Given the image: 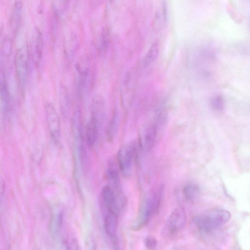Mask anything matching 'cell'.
<instances>
[{"instance_id": "8", "label": "cell", "mask_w": 250, "mask_h": 250, "mask_svg": "<svg viewBox=\"0 0 250 250\" xmlns=\"http://www.w3.org/2000/svg\"><path fill=\"white\" fill-rule=\"evenodd\" d=\"M186 222V214L182 208L174 209L171 213L166 224V230L172 235L180 231Z\"/></svg>"}, {"instance_id": "13", "label": "cell", "mask_w": 250, "mask_h": 250, "mask_svg": "<svg viewBox=\"0 0 250 250\" xmlns=\"http://www.w3.org/2000/svg\"><path fill=\"white\" fill-rule=\"evenodd\" d=\"M117 162L112 160L109 164L106 172L108 180L112 185V188L117 193L123 192L120 185V176L117 166Z\"/></svg>"}, {"instance_id": "4", "label": "cell", "mask_w": 250, "mask_h": 250, "mask_svg": "<svg viewBox=\"0 0 250 250\" xmlns=\"http://www.w3.org/2000/svg\"><path fill=\"white\" fill-rule=\"evenodd\" d=\"M30 50L25 45L17 52L15 65L17 79L19 87L23 92L26 88L29 72Z\"/></svg>"}, {"instance_id": "21", "label": "cell", "mask_w": 250, "mask_h": 250, "mask_svg": "<svg viewBox=\"0 0 250 250\" xmlns=\"http://www.w3.org/2000/svg\"><path fill=\"white\" fill-rule=\"evenodd\" d=\"M159 47L157 42L154 43L151 47L143 60L145 67L150 66L156 59L158 55Z\"/></svg>"}, {"instance_id": "11", "label": "cell", "mask_w": 250, "mask_h": 250, "mask_svg": "<svg viewBox=\"0 0 250 250\" xmlns=\"http://www.w3.org/2000/svg\"><path fill=\"white\" fill-rule=\"evenodd\" d=\"M157 135V125L156 123L151 125L144 131L140 140V146L145 151H151L154 147Z\"/></svg>"}, {"instance_id": "20", "label": "cell", "mask_w": 250, "mask_h": 250, "mask_svg": "<svg viewBox=\"0 0 250 250\" xmlns=\"http://www.w3.org/2000/svg\"><path fill=\"white\" fill-rule=\"evenodd\" d=\"M69 4V0H55L53 4L55 15L58 18L62 17L66 13Z\"/></svg>"}, {"instance_id": "10", "label": "cell", "mask_w": 250, "mask_h": 250, "mask_svg": "<svg viewBox=\"0 0 250 250\" xmlns=\"http://www.w3.org/2000/svg\"><path fill=\"white\" fill-rule=\"evenodd\" d=\"M43 40L40 30L35 28L31 39V52L34 62L38 66L41 62L43 54Z\"/></svg>"}, {"instance_id": "5", "label": "cell", "mask_w": 250, "mask_h": 250, "mask_svg": "<svg viewBox=\"0 0 250 250\" xmlns=\"http://www.w3.org/2000/svg\"><path fill=\"white\" fill-rule=\"evenodd\" d=\"M77 74V89L80 97H83L85 93L90 71V61L89 58L82 56L77 60L76 64Z\"/></svg>"}, {"instance_id": "19", "label": "cell", "mask_w": 250, "mask_h": 250, "mask_svg": "<svg viewBox=\"0 0 250 250\" xmlns=\"http://www.w3.org/2000/svg\"><path fill=\"white\" fill-rule=\"evenodd\" d=\"M60 105L62 115L67 116L70 110V97L67 90L64 86L60 90Z\"/></svg>"}, {"instance_id": "22", "label": "cell", "mask_w": 250, "mask_h": 250, "mask_svg": "<svg viewBox=\"0 0 250 250\" xmlns=\"http://www.w3.org/2000/svg\"><path fill=\"white\" fill-rule=\"evenodd\" d=\"M118 115L116 112H115L109 123L107 130V137L109 140H112L116 132L118 125Z\"/></svg>"}, {"instance_id": "3", "label": "cell", "mask_w": 250, "mask_h": 250, "mask_svg": "<svg viewBox=\"0 0 250 250\" xmlns=\"http://www.w3.org/2000/svg\"><path fill=\"white\" fill-rule=\"evenodd\" d=\"M137 149V143L131 142L123 145L117 153V162L119 169L125 177H129L132 175L134 161Z\"/></svg>"}, {"instance_id": "1", "label": "cell", "mask_w": 250, "mask_h": 250, "mask_svg": "<svg viewBox=\"0 0 250 250\" xmlns=\"http://www.w3.org/2000/svg\"><path fill=\"white\" fill-rule=\"evenodd\" d=\"M230 218V213L226 210H212L195 216L192 224L199 233L207 235L222 228Z\"/></svg>"}, {"instance_id": "27", "label": "cell", "mask_w": 250, "mask_h": 250, "mask_svg": "<svg viewBox=\"0 0 250 250\" xmlns=\"http://www.w3.org/2000/svg\"><path fill=\"white\" fill-rule=\"evenodd\" d=\"M162 15L163 20L166 22L168 18V8L167 4L165 1H164L162 5Z\"/></svg>"}, {"instance_id": "6", "label": "cell", "mask_w": 250, "mask_h": 250, "mask_svg": "<svg viewBox=\"0 0 250 250\" xmlns=\"http://www.w3.org/2000/svg\"><path fill=\"white\" fill-rule=\"evenodd\" d=\"M101 199L103 211L112 212L119 215L123 208L111 186L106 185L103 188Z\"/></svg>"}, {"instance_id": "15", "label": "cell", "mask_w": 250, "mask_h": 250, "mask_svg": "<svg viewBox=\"0 0 250 250\" xmlns=\"http://www.w3.org/2000/svg\"><path fill=\"white\" fill-rule=\"evenodd\" d=\"M102 126L96 118L91 116L86 132L87 142L90 147H93L96 142Z\"/></svg>"}, {"instance_id": "2", "label": "cell", "mask_w": 250, "mask_h": 250, "mask_svg": "<svg viewBox=\"0 0 250 250\" xmlns=\"http://www.w3.org/2000/svg\"><path fill=\"white\" fill-rule=\"evenodd\" d=\"M164 192V187L160 186L154 192L149 193L143 200L138 214L132 225V229L138 231L150 221L152 215L160 207Z\"/></svg>"}, {"instance_id": "23", "label": "cell", "mask_w": 250, "mask_h": 250, "mask_svg": "<svg viewBox=\"0 0 250 250\" xmlns=\"http://www.w3.org/2000/svg\"><path fill=\"white\" fill-rule=\"evenodd\" d=\"M13 44L12 40L9 38L4 39L1 45V54L4 58H9L12 52Z\"/></svg>"}, {"instance_id": "18", "label": "cell", "mask_w": 250, "mask_h": 250, "mask_svg": "<svg viewBox=\"0 0 250 250\" xmlns=\"http://www.w3.org/2000/svg\"><path fill=\"white\" fill-rule=\"evenodd\" d=\"M182 192L185 200L193 203L199 196L200 190L197 185L190 184L184 186Z\"/></svg>"}, {"instance_id": "24", "label": "cell", "mask_w": 250, "mask_h": 250, "mask_svg": "<svg viewBox=\"0 0 250 250\" xmlns=\"http://www.w3.org/2000/svg\"><path fill=\"white\" fill-rule=\"evenodd\" d=\"M224 100L221 96H215L211 100L212 108L217 112L222 111L224 108Z\"/></svg>"}, {"instance_id": "7", "label": "cell", "mask_w": 250, "mask_h": 250, "mask_svg": "<svg viewBox=\"0 0 250 250\" xmlns=\"http://www.w3.org/2000/svg\"><path fill=\"white\" fill-rule=\"evenodd\" d=\"M45 114L50 134L54 141L58 143L61 135V123L58 113L52 103L46 104Z\"/></svg>"}, {"instance_id": "9", "label": "cell", "mask_w": 250, "mask_h": 250, "mask_svg": "<svg viewBox=\"0 0 250 250\" xmlns=\"http://www.w3.org/2000/svg\"><path fill=\"white\" fill-rule=\"evenodd\" d=\"M103 215L105 231L113 244L117 247L119 215L108 211H103Z\"/></svg>"}, {"instance_id": "25", "label": "cell", "mask_w": 250, "mask_h": 250, "mask_svg": "<svg viewBox=\"0 0 250 250\" xmlns=\"http://www.w3.org/2000/svg\"><path fill=\"white\" fill-rule=\"evenodd\" d=\"M110 41L109 32L108 30H104L102 34L100 43V50L101 52H105L109 46Z\"/></svg>"}, {"instance_id": "16", "label": "cell", "mask_w": 250, "mask_h": 250, "mask_svg": "<svg viewBox=\"0 0 250 250\" xmlns=\"http://www.w3.org/2000/svg\"><path fill=\"white\" fill-rule=\"evenodd\" d=\"M1 85H0V97L1 107L4 114L8 113L11 109V96L4 75H1Z\"/></svg>"}, {"instance_id": "17", "label": "cell", "mask_w": 250, "mask_h": 250, "mask_svg": "<svg viewBox=\"0 0 250 250\" xmlns=\"http://www.w3.org/2000/svg\"><path fill=\"white\" fill-rule=\"evenodd\" d=\"M78 38L74 34L68 36L65 42V51L66 56L69 60H72L75 56L78 48Z\"/></svg>"}, {"instance_id": "12", "label": "cell", "mask_w": 250, "mask_h": 250, "mask_svg": "<svg viewBox=\"0 0 250 250\" xmlns=\"http://www.w3.org/2000/svg\"><path fill=\"white\" fill-rule=\"evenodd\" d=\"M23 4L21 0L16 2L13 7L9 22L11 33L15 35L19 29L22 18Z\"/></svg>"}, {"instance_id": "26", "label": "cell", "mask_w": 250, "mask_h": 250, "mask_svg": "<svg viewBox=\"0 0 250 250\" xmlns=\"http://www.w3.org/2000/svg\"><path fill=\"white\" fill-rule=\"evenodd\" d=\"M145 247L149 250L154 249L157 245L156 239L152 236H146L144 240Z\"/></svg>"}, {"instance_id": "14", "label": "cell", "mask_w": 250, "mask_h": 250, "mask_svg": "<svg viewBox=\"0 0 250 250\" xmlns=\"http://www.w3.org/2000/svg\"><path fill=\"white\" fill-rule=\"evenodd\" d=\"M105 102L104 98L99 95L95 96L92 101L91 116L96 118L102 125L105 116Z\"/></svg>"}]
</instances>
